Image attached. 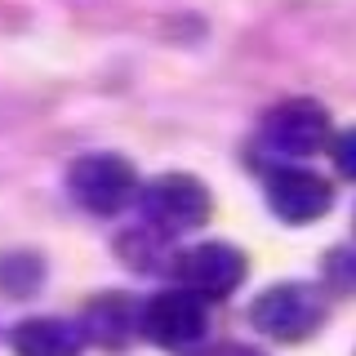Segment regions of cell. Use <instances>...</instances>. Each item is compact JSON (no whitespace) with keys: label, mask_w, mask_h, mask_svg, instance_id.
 <instances>
[{"label":"cell","mask_w":356,"mask_h":356,"mask_svg":"<svg viewBox=\"0 0 356 356\" xmlns=\"http://www.w3.org/2000/svg\"><path fill=\"white\" fill-rule=\"evenodd\" d=\"M259 138L267 152L285 156V161H307L334 143V120L316 98H285V103L267 107Z\"/></svg>","instance_id":"3"},{"label":"cell","mask_w":356,"mask_h":356,"mask_svg":"<svg viewBox=\"0 0 356 356\" xmlns=\"http://www.w3.org/2000/svg\"><path fill=\"white\" fill-rule=\"evenodd\" d=\"M250 321L276 343H303L325 325V298L303 281L272 285V289H263V294L254 298Z\"/></svg>","instance_id":"5"},{"label":"cell","mask_w":356,"mask_h":356,"mask_svg":"<svg viewBox=\"0 0 356 356\" xmlns=\"http://www.w3.org/2000/svg\"><path fill=\"white\" fill-rule=\"evenodd\" d=\"M67 192L81 209L98 218H111L120 214V209H129L134 200H138V174H134V165L125 156L116 152H89L81 161H72V170H67Z\"/></svg>","instance_id":"1"},{"label":"cell","mask_w":356,"mask_h":356,"mask_svg":"<svg viewBox=\"0 0 356 356\" xmlns=\"http://www.w3.org/2000/svg\"><path fill=\"white\" fill-rule=\"evenodd\" d=\"M330 156H334V170L356 183V125H352V129H343V134H334Z\"/></svg>","instance_id":"12"},{"label":"cell","mask_w":356,"mask_h":356,"mask_svg":"<svg viewBox=\"0 0 356 356\" xmlns=\"http://www.w3.org/2000/svg\"><path fill=\"white\" fill-rule=\"evenodd\" d=\"M205 356H267V352L250 348V343H218V348H209Z\"/></svg>","instance_id":"13"},{"label":"cell","mask_w":356,"mask_h":356,"mask_svg":"<svg viewBox=\"0 0 356 356\" xmlns=\"http://www.w3.org/2000/svg\"><path fill=\"white\" fill-rule=\"evenodd\" d=\"M325 281L343 294H356V245H339L325 259Z\"/></svg>","instance_id":"11"},{"label":"cell","mask_w":356,"mask_h":356,"mask_svg":"<svg viewBox=\"0 0 356 356\" xmlns=\"http://www.w3.org/2000/svg\"><path fill=\"white\" fill-rule=\"evenodd\" d=\"M143 339H152L156 348L178 352V356L200 352L205 339H209V307H205V298L192 294V289H183V285L161 289L156 298L143 303Z\"/></svg>","instance_id":"2"},{"label":"cell","mask_w":356,"mask_h":356,"mask_svg":"<svg viewBox=\"0 0 356 356\" xmlns=\"http://www.w3.org/2000/svg\"><path fill=\"white\" fill-rule=\"evenodd\" d=\"M138 209H143V222H152L156 232L183 236V232L205 227L214 200H209L205 183L192 174H161L138 192Z\"/></svg>","instance_id":"4"},{"label":"cell","mask_w":356,"mask_h":356,"mask_svg":"<svg viewBox=\"0 0 356 356\" xmlns=\"http://www.w3.org/2000/svg\"><path fill=\"white\" fill-rule=\"evenodd\" d=\"M81 330L98 348H125L134 334H143V307L129 294H103L85 307Z\"/></svg>","instance_id":"9"},{"label":"cell","mask_w":356,"mask_h":356,"mask_svg":"<svg viewBox=\"0 0 356 356\" xmlns=\"http://www.w3.org/2000/svg\"><path fill=\"white\" fill-rule=\"evenodd\" d=\"M170 272L183 289L200 294L205 303H218V298H227L245 281V254L227 241H200L192 250L174 254Z\"/></svg>","instance_id":"6"},{"label":"cell","mask_w":356,"mask_h":356,"mask_svg":"<svg viewBox=\"0 0 356 356\" xmlns=\"http://www.w3.org/2000/svg\"><path fill=\"white\" fill-rule=\"evenodd\" d=\"M85 330L81 321H63V316H31L18 321L9 334V348L18 356H81L85 352Z\"/></svg>","instance_id":"8"},{"label":"cell","mask_w":356,"mask_h":356,"mask_svg":"<svg viewBox=\"0 0 356 356\" xmlns=\"http://www.w3.org/2000/svg\"><path fill=\"white\" fill-rule=\"evenodd\" d=\"M263 187H267L272 214L281 222H294V227L321 222L334 205L330 178H321L316 170H303V165H276V170H267Z\"/></svg>","instance_id":"7"},{"label":"cell","mask_w":356,"mask_h":356,"mask_svg":"<svg viewBox=\"0 0 356 356\" xmlns=\"http://www.w3.org/2000/svg\"><path fill=\"white\" fill-rule=\"evenodd\" d=\"M165 232H156L152 222H143V232H129V236H120V259H125L129 267H138V272H147V267H156V250H161Z\"/></svg>","instance_id":"10"}]
</instances>
